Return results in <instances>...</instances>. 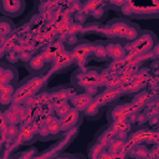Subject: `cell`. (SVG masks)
<instances>
[{
  "label": "cell",
  "instance_id": "4fadbf2b",
  "mask_svg": "<svg viewBox=\"0 0 159 159\" xmlns=\"http://www.w3.org/2000/svg\"><path fill=\"white\" fill-rule=\"evenodd\" d=\"M102 113H103V107H102L101 104H98L94 99H93V102L83 111V116L87 117V118H89L91 120H97L98 118H101Z\"/></svg>",
  "mask_w": 159,
  "mask_h": 159
},
{
  "label": "cell",
  "instance_id": "7a4b0ae2",
  "mask_svg": "<svg viewBox=\"0 0 159 159\" xmlns=\"http://www.w3.org/2000/svg\"><path fill=\"white\" fill-rule=\"evenodd\" d=\"M130 22L132 21L128 20V19L114 17L103 27V32H104L107 39H119V40H123V37L125 35V31L129 27Z\"/></svg>",
  "mask_w": 159,
  "mask_h": 159
},
{
  "label": "cell",
  "instance_id": "2e32d148",
  "mask_svg": "<svg viewBox=\"0 0 159 159\" xmlns=\"http://www.w3.org/2000/svg\"><path fill=\"white\" fill-rule=\"evenodd\" d=\"M101 5H102V4H98L96 7L89 9V16H91L94 21H97V22L103 21V20L107 17V9H106V7H102Z\"/></svg>",
  "mask_w": 159,
  "mask_h": 159
},
{
  "label": "cell",
  "instance_id": "3957f363",
  "mask_svg": "<svg viewBox=\"0 0 159 159\" xmlns=\"http://www.w3.org/2000/svg\"><path fill=\"white\" fill-rule=\"evenodd\" d=\"M157 42H158V39L154 32H152L149 30H142L138 39L130 45H132L134 52H137L139 55H144V53H148L149 51H153Z\"/></svg>",
  "mask_w": 159,
  "mask_h": 159
},
{
  "label": "cell",
  "instance_id": "5bb4252c",
  "mask_svg": "<svg viewBox=\"0 0 159 159\" xmlns=\"http://www.w3.org/2000/svg\"><path fill=\"white\" fill-rule=\"evenodd\" d=\"M73 99H75V101H73V102H75V108L78 109V111H81V112H83V111L93 102L92 96L88 94V93H86V92L81 93L80 96L75 97Z\"/></svg>",
  "mask_w": 159,
  "mask_h": 159
},
{
  "label": "cell",
  "instance_id": "8992f818",
  "mask_svg": "<svg viewBox=\"0 0 159 159\" xmlns=\"http://www.w3.org/2000/svg\"><path fill=\"white\" fill-rule=\"evenodd\" d=\"M25 1L22 0H2L1 1V15L6 17H17L25 9Z\"/></svg>",
  "mask_w": 159,
  "mask_h": 159
},
{
  "label": "cell",
  "instance_id": "e0dca14e",
  "mask_svg": "<svg viewBox=\"0 0 159 159\" xmlns=\"http://www.w3.org/2000/svg\"><path fill=\"white\" fill-rule=\"evenodd\" d=\"M16 84H1V91L0 93L4 94H9V96H14V93L16 92Z\"/></svg>",
  "mask_w": 159,
  "mask_h": 159
},
{
  "label": "cell",
  "instance_id": "30bf717a",
  "mask_svg": "<svg viewBox=\"0 0 159 159\" xmlns=\"http://www.w3.org/2000/svg\"><path fill=\"white\" fill-rule=\"evenodd\" d=\"M25 67L31 72V75H43L47 70L51 68V63H48L42 55H36L32 56Z\"/></svg>",
  "mask_w": 159,
  "mask_h": 159
},
{
  "label": "cell",
  "instance_id": "7c38bea8",
  "mask_svg": "<svg viewBox=\"0 0 159 159\" xmlns=\"http://www.w3.org/2000/svg\"><path fill=\"white\" fill-rule=\"evenodd\" d=\"M92 58L96 61L109 60L106 50V40H97L92 42Z\"/></svg>",
  "mask_w": 159,
  "mask_h": 159
},
{
  "label": "cell",
  "instance_id": "9c48e42d",
  "mask_svg": "<svg viewBox=\"0 0 159 159\" xmlns=\"http://www.w3.org/2000/svg\"><path fill=\"white\" fill-rule=\"evenodd\" d=\"M75 62H76V60H75L72 52L63 51V52H61L60 55H57V56L53 58V61H52V63H51V67H52V70L56 71L57 73H58L60 71H61V72H65V71H67V68H68L71 65H73Z\"/></svg>",
  "mask_w": 159,
  "mask_h": 159
},
{
  "label": "cell",
  "instance_id": "9a60e30c",
  "mask_svg": "<svg viewBox=\"0 0 159 159\" xmlns=\"http://www.w3.org/2000/svg\"><path fill=\"white\" fill-rule=\"evenodd\" d=\"M14 30H15V24L12 22V20L10 17L1 16V19H0V34H1V37H5V36L10 35Z\"/></svg>",
  "mask_w": 159,
  "mask_h": 159
},
{
  "label": "cell",
  "instance_id": "6da1fadb",
  "mask_svg": "<svg viewBox=\"0 0 159 159\" xmlns=\"http://www.w3.org/2000/svg\"><path fill=\"white\" fill-rule=\"evenodd\" d=\"M98 67H84V68H77L72 73L71 77V84L77 91L89 92V89H93V87L99 81V71Z\"/></svg>",
  "mask_w": 159,
  "mask_h": 159
},
{
  "label": "cell",
  "instance_id": "52a82bcc",
  "mask_svg": "<svg viewBox=\"0 0 159 159\" xmlns=\"http://www.w3.org/2000/svg\"><path fill=\"white\" fill-rule=\"evenodd\" d=\"M20 86L26 88L30 93H36V92H41L42 89L46 88L47 80L43 75H31L30 77H26L20 83Z\"/></svg>",
  "mask_w": 159,
  "mask_h": 159
},
{
  "label": "cell",
  "instance_id": "5b68a950",
  "mask_svg": "<svg viewBox=\"0 0 159 159\" xmlns=\"http://www.w3.org/2000/svg\"><path fill=\"white\" fill-rule=\"evenodd\" d=\"M83 112L76 109V108H71L68 112H66L61 119H60V123H61V128L62 130H67V129H72L77 125H80L82 123V118H83Z\"/></svg>",
  "mask_w": 159,
  "mask_h": 159
},
{
  "label": "cell",
  "instance_id": "277c9868",
  "mask_svg": "<svg viewBox=\"0 0 159 159\" xmlns=\"http://www.w3.org/2000/svg\"><path fill=\"white\" fill-rule=\"evenodd\" d=\"M125 46H127V43L119 39H107L106 40V50H107L108 58L122 60L125 56Z\"/></svg>",
  "mask_w": 159,
  "mask_h": 159
},
{
  "label": "cell",
  "instance_id": "ba28073f",
  "mask_svg": "<svg viewBox=\"0 0 159 159\" xmlns=\"http://www.w3.org/2000/svg\"><path fill=\"white\" fill-rule=\"evenodd\" d=\"M0 81L1 84H17L19 83V72L15 66L1 61L0 68Z\"/></svg>",
  "mask_w": 159,
  "mask_h": 159
},
{
  "label": "cell",
  "instance_id": "8fae6325",
  "mask_svg": "<svg viewBox=\"0 0 159 159\" xmlns=\"http://www.w3.org/2000/svg\"><path fill=\"white\" fill-rule=\"evenodd\" d=\"M72 55L75 60H82L86 61V58H92V42L80 40L77 45L72 50Z\"/></svg>",
  "mask_w": 159,
  "mask_h": 159
},
{
  "label": "cell",
  "instance_id": "d6986e66",
  "mask_svg": "<svg viewBox=\"0 0 159 159\" xmlns=\"http://www.w3.org/2000/svg\"><path fill=\"white\" fill-rule=\"evenodd\" d=\"M153 52H154V56L159 58V41H158V42H157V45L154 46V48H153Z\"/></svg>",
  "mask_w": 159,
  "mask_h": 159
},
{
  "label": "cell",
  "instance_id": "ac0fdd59",
  "mask_svg": "<svg viewBox=\"0 0 159 159\" xmlns=\"http://www.w3.org/2000/svg\"><path fill=\"white\" fill-rule=\"evenodd\" d=\"M11 99H12V96H9V94H4V93H0V103H1V107H2V111H5L10 103H11Z\"/></svg>",
  "mask_w": 159,
  "mask_h": 159
}]
</instances>
